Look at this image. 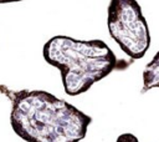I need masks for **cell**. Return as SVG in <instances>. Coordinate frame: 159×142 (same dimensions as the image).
I'll return each instance as SVG.
<instances>
[{"label":"cell","instance_id":"obj_4","mask_svg":"<svg viewBox=\"0 0 159 142\" xmlns=\"http://www.w3.org/2000/svg\"><path fill=\"white\" fill-rule=\"evenodd\" d=\"M153 88H159V51L143 70V86L140 92L145 93Z\"/></svg>","mask_w":159,"mask_h":142},{"label":"cell","instance_id":"obj_5","mask_svg":"<svg viewBox=\"0 0 159 142\" xmlns=\"http://www.w3.org/2000/svg\"><path fill=\"white\" fill-rule=\"evenodd\" d=\"M116 142H139L138 137L130 132H125V133H122L117 137Z\"/></svg>","mask_w":159,"mask_h":142},{"label":"cell","instance_id":"obj_2","mask_svg":"<svg viewBox=\"0 0 159 142\" xmlns=\"http://www.w3.org/2000/svg\"><path fill=\"white\" fill-rule=\"evenodd\" d=\"M45 61L60 71L68 96L87 92L96 82L116 70L127 69L133 60H120L102 40H77L66 35L48 39L42 47Z\"/></svg>","mask_w":159,"mask_h":142},{"label":"cell","instance_id":"obj_3","mask_svg":"<svg viewBox=\"0 0 159 142\" xmlns=\"http://www.w3.org/2000/svg\"><path fill=\"white\" fill-rule=\"evenodd\" d=\"M109 36L130 59H142L150 47V32L137 0H111L107 9Z\"/></svg>","mask_w":159,"mask_h":142},{"label":"cell","instance_id":"obj_1","mask_svg":"<svg viewBox=\"0 0 159 142\" xmlns=\"http://www.w3.org/2000/svg\"><path fill=\"white\" fill-rule=\"evenodd\" d=\"M10 103V126L25 142H80L92 117L72 103L42 90H12L0 85Z\"/></svg>","mask_w":159,"mask_h":142},{"label":"cell","instance_id":"obj_6","mask_svg":"<svg viewBox=\"0 0 159 142\" xmlns=\"http://www.w3.org/2000/svg\"><path fill=\"white\" fill-rule=\"evenodd\" d=\"M17 1H24V0H0V4H9V2H17Z\"/></svg>","mask_w":159,"mask_h":142}]
</instances>
